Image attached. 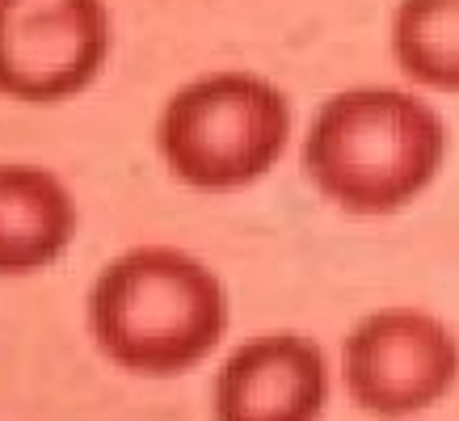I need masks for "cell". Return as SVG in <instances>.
<instances>
[{"label":"cell","mask_w":459,"mask_h":421,"mask_svg":"<svg viewBox=\"0 0 459 421\" xmlns=\"http://www.w3.org/2000/svg\"><path fill=\"white\" fill-rule=\"evenodd\" d=\"M443 114L401 84H350L320 101L304 135V173L329 207L379 219L413 207L446 165Z\"/></svg>","instance_id":"1"},{"label":"cell","mask_w":459,"mask_h":421,"mask_svg":"<svg viewBox=\"0 0 459 421\" xmlns=\"http://www.w3.org/2000/svg\"><path fill=\"white\" fill-rule=\"evenodd\" d=\"M228 291L195 253L140 245L118 253L89 287V333L131 375H181L220 346Z\"/></svg>","instance_id":"2"},{"label":"cell","mask_w":459,"mask_h":421,"mask_svg":"<svg viewBox=\"0 0 459 421\" xmlns=\"http://www.w3.org/2000/svg\"><path fill=\"white\" fill-rule=\"evenodd\" d=\"M291 101L257 72L195 76L156 118V152L190 190L228 194L262 182L291 143Z\"/></svg>","instance_id":"3"},{"label":"cell","mask_w":459,"mask_h":421,"mask_svg":"<svg viewBox=\"0 0 459 421\" xmlns=\"http://www.w3.org/2000/svg\"><path fill=\"white\" fill-rule=\"evenodd\" d=\"M342 383L371 417H418L455 392L459 337L426 308L367 312L342 341Z\"/></svg>","instance_id":"4"},{"label":"cell","mask_w":459,"mask_h":421,"mask_svg":"<svg viewBox=\"0 0 459 421\" xmlns=\"http://www.w3.org/2000/svg\"><path fill=\"white\" fill-rule=\"evenodd\" d=\"M106 0H0V98L56 106L101 76L110 59Z\"/></svg>","instance_id":"5"},{"label":"cell","mask_w":459,"mask_h":421,"mask_svg":"<svg viewBox=\"0 0 459 421\" xmlns=\"http://www.w3.org/2000/svg\"><path fill=\"white\" fill-rule=\"evenodd\" d=\"M325 400L329 358L299 333L253 337L215 375V421H316Z\"/></svg>","instance_id":"6"},{"label":"cell","mask_w":459,"mask_h":421,"mask_svg":"<svg viewBox=\"0 0 459 421\" xmlns=\"http://www.w3.org/2000/svg\"><path fill=\"white\" fill-rule=\"evenodd\" d=\"M76 198L51 168L0 160V279L47 270L76 236Z\"/></svg>","instance_id":"7"},{"label":"cell","mask_w":459,"mask_h":421,"mask_svg":"<svg viewBox=\"0 0 459 421\" xmlns=\"http://www.w3.org/2000/svg\"><path fill=\"white\" fill-rule=\"evenodd\" d=\"M388 47L413 89L459 98V0H396Z\"/></svg>","instance_id":"8"}]
</instances>
